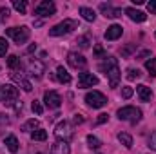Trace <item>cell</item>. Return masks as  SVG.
Segmentation results:
<instances>
[{
    "mask_svg": "<svg viewBox=\"0 0 156 154\" xmlns=\"http://www.w3.org/2000/svg\"><path fill=\"white\" fill-rule=\"evenodd\" d=\"M100 71L105 73V76H107V80H109V85H111L113 89H116L118 83H120V76H122L116 58L107 56V58H105V64H100Z\"/></svg>",
    "mask_w": 156,
    "mask_h": 154,
    "instance_id": "cell-1",
    "label": "cell"
},
{
    "mask_svg": "<svg viewBox=\"0 0 156 154\" xmlns=\"http://www.w3.org/2000/svg\"><path fill=\"white\" fill-rule=\"evenodd\" d=\"M118 120L122 121H131L133 125H136L140 120H142V111L138 107H133V105H125L122 109H118Z\"/></svg>",
    "mask_w": 156,
    "mask_h": 154,
    "instance_id": "cell-2",
    "label": "cell"
},
{
    "mask_svg": "<svg viewBox=\"0 0 156 154\" xmlns=\"http://www.w3.org/2000/svg\"><path fill=\"white\" fill-rule=\"evenodd\" d=\"M5 35L7 37H11V38L15 40V44H26L29 37H31V29L27 27V26H22V27H9V29H5Z\"/></svg>",
    "mask_w": 156,
    "mask_h": 154,
    "instance_id": "cell-3",
    "label": "cell"
},
{
    "mask_svg": "<svg viewBox=\"0 0 156 154\" xmlns=\"http://www.w3.org/2000/svg\"><path fill=\"white\" fill-rule=\"evenodd\" d=\"M75 29H76V22L67 18V20H64V22L53 26V27L49 29V35H51V37H62V35H69V33L75 31Z\"/></svg>",
    "mask_w": 156,
    "mask_h": 154,
    "instance_id": "cell-4",
    "label": "cell"
},
{
    "mask_svg": "<svg viewBox=\"0 0 156 154\" xmlns=\"http://www.w3.org/2000/svg\"><path fill=\"white\" fill-rule=\"evenodd\" d=\"M85 103L93 109H102L105 103H107V98L105 94H102L100 91H89L85 94Z\"/></svg>",
    "mask_w": 156,
    "mask_h": 154,
    "instance_id": "cell-5",
    "label": "cell"
},
{
    "mask_svg": "<svg viewBox=\"0 0 156 154\" xmlns=\"http://www.w3.org/2000/svg\"><path fill=\"white\" fill-rule=\"evenodd\" d=\"M55 136H56L58 142H67V143H69V140H71V136H73V132H71V123L66 121V120L58 121L56 127H55Z\"/></svg>",
    "mask_w": 156,
    "mask_h": 154,
    "instance_id": "cell-6",
    "label": "cell"
},
{
    "mask_svg": "<svg viewBox=\"0 0 156 154\" xmlns=\"http://www.w3.org/2000/svg\"><path fill=\"white\" fill-rule=\"evenodd\" d=\"M2 102L5 105H15L18 102V89L11 83H5L2 87Z\"/></svg>",
    "mask_w": 156,
    "mask_h": 154,
    "instance_id": "cell-7",
    "label": "cell"
},
{
    "mask_svg": "<svg viewBox=\"0 0 156 154\" xmlns=\"http://www.w3.org/2000/svg\"><path fill=\"white\" fill-rule=\"evenodd\" d=\"M56 13V5L51 0H44L35 7V15L37 16H53Z\"/></svg>",
    "mask_w": 156,
    "mask_h": 154,
    "instance_id": "cell-8",
    "label": "cell"
},
{
    "mask_svg": "<svg viewBox=\"0 0 156 154\" xmlns=\"http://www.w3.org/2000/svg\"><path fill=\"white\" fill-rule=\"evenodd\" d=\"M93 85H98V76L96 75H93V73H80L78 89H87V87H93Z\"/></svg>",
    "mask_w": 156,
    "mask_h": 154,
    "instance_id": "cell-9",
    "label": "cell"
},
{
    "mask_svg": "<svg viewBox=\"0 0 156 154\" xmlns=\"http://www.w3.org/2000/svg\"><path fill=\"white\" fill-rule=\"evenodd\" d=\"M44 102L49 109H58L62 105V98L56 91H45L44 93Z\"/></svg>",
    "mask_w": 156,
    "mask_h": 154,
    "instance_id": "cell-10",
    "label": "cell"
},
{
    "mask_svg": "<svg viewBox=\"0 0 156 154\" xmlns=\"http://www.w3.org/2000/svg\"><path fill=\"white\" fill-rule=\"evenodd\" d=\"M67 64L73 67V69H83L87 65V60L83 54H78V53H69L67 54Z\"/></svg>",
    "mask_w": 156,
    "mask_h": 154,
    "instance_id": "cell-11",
    "label": "cell"
},
{
    "mask_svg": "<svg viewBox=\"0 0 156 154\" xmlns=\"http://www.w3.org/2000/svg\"><path fill=\"white\" fill-rule=\"evenodd\" d=\"M11 80L18 85V87H22L26 93H31L33 91V85H31V82L27 80V78L24 76V75H18V73H11Z\"/></svg>",
    "mask_w": 156,
    "mask_h": 154,
    "instance_id": "cell-12",
    "label": "cell"
},
{
    "mask_svg": "<svg viewBox=\"0 0 156 154\" xmlns=\"http://www.w3.org/2000/svg\"><path fill=\"white\" fill-rule=\"evenodd\" d=\"M100 11L104 13L105 18H120L122 16V9L120 7H113L109 4H100Z\"/></svg>",
    "mask_w": 156,
    "mask_h": 154,
    "instance_id": "cell-13",
    "label": "cell"
},
{
    "mask_svg": "<svg viewBox=\"0 0 156 154\" xmlns=\"http://www.w3.org/2000/svg\"><path fill=\"white\" fill-rule=\"evenodd\" d=\"M123 35V27L122 26H118V24H113L111 27H107V31H105V40H109V42H113V40H118L120 37Z\"/></svg>",
    "mask_w": 156,
    "mask_h": 154,
    "instance_id": "cell-14",
    "label": "cell"
},
{
    "mask_svg": "<svg viewBox=\"0 0 156 154\" xmlns=\"http://www.w3.org/2000/svg\"><path fill=\"white\" fill-rule=\"evenodd\" d=\"M125 15H127L133 22H145V20H147V15H145L144 11L134 9V7H127V9H125Z\"/></svg>",
    "mask_w": 156,
    "mask_h": 154,
    "instance_id": "cell-15",
    "label": "cell"
},
{
    "mask_svg": "<svg viewBox=\"0 0 156 154\" xmlns=\"http://www.w3.org/2000/svg\"><path fill=\"white\" fill-rule=\"evenodd\" d=\"M29 73H31L33 76H42V75L45 73L44 62H40V60H31V62H29Z\"/></svg>",
    "mask_w": 156,
    "mask_h": 154,
    "instance_id": "cell-16",
    "label": "cell"
},
{
    "mask_svg": "<svg viewBox=\"0 0 156 154\" xmlns=\"http://www.w3.org/2000/svg\"><path fill=\"white\" fill-rule=\"evenodd\" d=\"M136 93H138V96H140L142 102H151V98H153L151 87H147V85H144V83H140V85L136 87Z\"/></svg>",
    "mask_w": 156,
    "mask_h": 154,
    "instance_id": "cell-17",
    "label": "cell"
},
{
    "mask_svg": "<svg viewBox=\"0 0 156 154\" xmlns=\"http://www.w3.org/2000/svg\"><path fill=\"white\" fill-rule=\"evenodd\" d=\"M71 152V147L67 142H56L53 147H51V152L49 154H69Z\"/></svg>",
    "mask_w": 156,
    "mask_h": 154,
    "instance_id": "cell-18",
    "label": "cell"
},
{
    "mask_svg": "<svg viewBox=\"0 0 156 154\" xmlns=\"http://www.w3.org/2000/svg\"><path fill=\"white\" fill-rule=\"evenodd\" d=\"M4 143H5V147L9 149V152L16 154L18 152V149H20V143H18V140H16V136H13V134H9V136H5V140H4Z\"/></svg>",
    "mask_w": 156,
    "mask_h": 154,
    "instance_id": "cell-19",
    "label": "cell"
},
{
    "mask_svg": "<svg viewBox=\"0 0 156 154\" xmlns=\"http://www.w3.org/2000/svg\"><path fill=\"white\" fill-rule=\"evenodd\" d=\"M78 13H80V15H82V18H83V20H87V22H94V20H96V13H94V9H91V7L82 5V7L78 9Z\"/></svg>",
    "mask_w": 156,
    "mask_h": 154,
    "instance_id": "cell-20",
    "label": "cell"
},
{
    "mask_svg": "<svg viewBox=\"0 0 156 154\" xmlns=\"http://www.w3.org/2000/svg\"><path fill=\"white\" fill-rule=\"evenodd\" d=\"M56 80L60 83H69L71 82V75L67 73V69H64V65H58L56 67Z\"/></svg>",
    "mask_w": 156,
    "mask_h": 154,
    "instance_id": "cell-21",
    "label": "cell"
},
{
    "mask_svg": "<svg viewBox=\"0 0 156 154\" xmlns=\"http://www.w3.org/2000/svg\"><path fill=\"white\" fill-rule=\"evenodd\" d=\"M118 142H120L125 149H131V147H133V136L127 134V132H118Z\"/></svg>",
    "mask_w": 156,
    "mask_h": 154,
    "instance_id": "cell-22",
    "label": "cell"
},
{
    "mask_svg": "<svg viewBox=\"0 0 156 154\" xmlns=\"http://www.w3.org/2000/svg\"><path fill=\"white\" fill-rule=\"evenodd\" d=\"M37 129H38V120H35V118L27 120V121L22 125V132H33V131H37Z\"/></svg>",
    "mask_w": 156,
    "mask_h": 154,
    "instance_id": "cell-23",
    "label": "cell"
},
{
    "mask_svg": "<svg viewBox=\"0 0 156 154\" xmlns=\"http://www.w3.org/2000/svg\"><path fill=\"white\" fill-rule=\"evenodd\" d=\"M31 140L33 142H45L47 140V132L44 129H37V131L31 132Z\"/></svg>",
    "mask_w": 156,
    "mask_h": 154,
    "instance_id": "cell-24",
    "label": "cell"
},
{
    "mask_svg": "<svg viewBox=\"0 0 156 154\" xmlns=\"http://www.w3.org/2000/svg\"><path fill=\"white\" fill-rule=\"evenodd\" d=\"M7 65H9L11 69H15V71L22 67V64H20V58H18L16 54H9V56H7Z\"/></svg>",
    "mask_w": 156,
    "mask_h": 154,
    "instance_id": "cell-25",
    "label": "cell"
},
{
    "mask_svg": "<svg viewBox=\"0 0 156 154\" xmlns=\"http://www.w3.org/2000/svg\"><path fill=\"white\" fill-rule=\"evenodd\" d=\"M13 7H15L20 15H26V11H27V4H26V0H13Z\"/></svg>",
    "mask_w": 156,
    "mask_h": 154,
    "instance_id": "cell-26",
    "label": "cell"
},
{
    "mask_svg": "<svg viewBox=\"0 0 156 154\" xmlns=\"http://www.w3.org/2000/svg\"><path fill=\"white\" fill-rule=\"evenodd\" d=\"M85 140H87V145H89L91 149H100V147H102V142H100L96 136H93V134H89Z\"/></svg>",
    "mask_w": 156,
    "mask_h": 154,
    "instance_id": "cell-27",
    "label": "cell"
},
{
    "mask_svg": "<svg viewBox=\"0 0 156 154\" xmlns=\"http://www.w3.org/2000/svg\"><path fill=\"white\" fill-rule=\"evenodd\" d=\"M145 69L149 71L151 76H156V58H151V60L145 62Z\"/></svg>",
    "mask_w": 156,
    "mask_h": 154,
    "instance_id": "cell-28",
    "label": "cell"
},
{
    "mask_svg": "<svg viewBox=\"0 0 156 154\" xmlns=\"http://www.w3.org/2000/svg\"><path fill=\"white\" fill-rule=\"evenodd\" d=\"M140 76H142V73H140L138 69H133V67H129V69H127V80L134 82V80H138Z\"/></svg>",
    "mask_w": 156,
    "mask_h": 154,
    "instance_id": "cell-29",
    "label": "cell"
},
{
    "mask_svg": "<svg viewBox=\"0 0 156 154\" xmlns=\"http://www.w3.org/2000/svg\"><path fill=\"white\" fill-rule=\"evenodd\" d=\"M134 49H136V45H134V44H129V45H125V47L122 49V56H123V58H129V56H131V53H133Z\"/></svg>",
    "mask_w": 156,
    "mask_h": 154,
    "instance_id": "cell-30",
    "label": "cell"
},
{
    "mask_svg": "<svg viewBox=\"0 0 156 154\" xmlns=\"http://www.w3.org/2000/svg\"><path fill=\"white\" fill-rule=\"evenodd\" d=\"M76 44L80 45V47H82V49H87L91 42H89V37H87V35H83V37H80V38L76 40Z\"/></svg>",
    "mask_w": 156,
    "mask_h": 154,
    "instance_id": "cell-31",
    "label": "cell"
},
{
    "mask_svg": "<svg viewBox=\"0 0 156 154\" xmlns=\"http://www.w3.org/2000/svg\"><path fill=\"white\" fill-rule=\"evenodd\" d=\"M31 109H33V113H35V114H38V116L44 113V107L40 105L38 100H33V103H31Z\"/></svg>",
    "mask_w": 156,
    "mask_h": 154,
    "instance_id": "cell-32",
    "label": "cell"
},
{
    "mask_svg": "<svg viewBox=\"0 0 156 154\" xmlns=\"http://www.w3.org/2000/svg\"><path fill=\"white\" fill-rule=\"evenodd\" d=\"M7 49H9V44H7V40L0 37V56H4V54L7 53Z\"/></svg>",
    "mask_w": 156,
    "mask_h": 154,
    "instance_id": "cell-33",
    "label": "cell"
},
{
    "mask_svg": "<svg viewBox=\"0 0 156 154\" xmlns=\"http://www.w3.org/2000/svg\"><path fill=\"white\" fill-rule=\"evenodd\" d=\"M94 58H107L102 45H94Z\"/></svg>",
    "mask_w": 156,
    "mask_h": 154,
    "instance_id": "cell-34",
    "label": "cell"
},
{
    "mask_svg": "<svg viewBox=\"0 0 156 154\" xmlns=\"http://www.w3.org/2000/svg\"><path fill=\"white\" fill-rule=\"evenodd\" d=\"M133 93H134V91H133V87H127V85H125V87H122V98L129 100V98L133 96Z\"/></svg>",
    "mask_w": 156,
    "mask_h": 154,
    "instance_id": "cell-35",
    "label": "cell"
},
{
    "mask_svg": "<svg viewBox=\"0 0 156 154\" xmlns=\"http://www.w3.org/2000/svg\"><path fill=\"white\" fill-rule=\"evenodd\" d=\"M9 18V7H0V22H5Z\"/></svg>",
    "mask_w": 156,
    "mask_h": 154,
    "instance_id": "cell-36",
    "label": "cell"
},
{
    "mask_svg": "<svg viewBox=\"0 0 156 154\" xmlns=\"http://www.w3.org/2000/svg\"><path fill=\"white\" fill-rule=\"evenodd\" d=\"M107 120H109V114H107V113H102V114H98V118H96V123L102 125V123H105Z\"/></svg>",
    "mask_w": 156,
    "mask_h": 154,
    "instance_id": "cell-37",
    "label": "cell"
},
{
    "mask_svg": "<svg viewBox=\"0 0 156 154\" xmlns=\"http://www.w3.org/2000/svg\"><path fill=\"white\" fill-rule=\"evenodd\" d=\"M147 11H149L151 15H156V0H151V2H147Z\"/></svg>",
    "mask_w": 156,
    "mask_h": 154,
    "instance_id": "cell-38",
    "label": "cell"
},
{
    "mask_svg": "<svg viewBox=\"0 0 156 154\" xmlns=\"http://www.w3.org/2000/svg\"><path fill=\"white\" fill-rule=\"evenodd\" d=\"M80 123H83V116L75 114V118H73V125H80Z\"/></svg>",
    "mask_w": 156,
    "mask_h": 154,
    "instance_id": "cell-39",
    "label": "cell"
},
{
    "mask_svg": "<svg viewBox=\"0 0 156 154\" xmlns=\"http://www.w3.org/2000/svg\"><path fill=\"white\" fill-rule=\"evenodd\" d=\"M147 56H151V51H149V49H145V51H142V53H140V54H138L136 58H140V60H144V58H147Z\"/></svg>",
    "mask_w": 156,
    "mask_h": 154,
    "instance_id": "cell-40",
    "label": "cell"
},
{
    "mask_svg": "<svg viewBox=\"0 0 156 154\" xmlns=\"http://www.w3.org/2000/svg\"><path fill=\"white\" fill-rule=\"evenodd\" d=\"M0 125H9V118L0 113Z\"/></svg>",
    "mask_w": 156,
    "mask_h": 154,
    "instance_id": "cell-41",
    "label": "cell"
},
{
    "mask_svg": "<svg viewBox=\"0 0 156 154\" xmlns=\"http://www.w3.org/2000/svg\"><path fill=\"white\" fill-rule=\"evenodd\" d=\"M149 145H151V149L156 151V132L153 134V138H151V142H149Z\"/></svg>",
    "mask_w": 156,
    "mask_h": 154,
    "instance_id": "cell-42",
    "label": "cell"
},
{
    "mask_svg": "<svg viewBox=\"0 0 156 154\" xmlns=\"http://www.w3.org/2000/svg\"><path fill=\"white\" fill-rule=\"evenodd\" d=\"M33 51H37V44H33V45L27 47V53H33Z\"/></svg>",
    "mask_w": 156,
    "mask_h": 154,
    "instance_id": "cell-43",
    "label": "cell"
},
{
    "mask_svg": "<svg viewBox=\"0 0 156 154\" xmlns=\"http://www.w3.org/2000/svg\"><path fill=\"white\" fill-rule=\"evenodd\" d=\"M134 4L136 5H142V4H145V0H134Z\"/></svg>",
    "mask_w": 156,
    "mask_h": 154,
    "instance_id": "cell-44",
    "label": "cell"
},
{
    "mask_svg": "<svg viewBox=\"0 0 156 154\" xmlns=\"http://www.w3.org/2000/svg\"><path fill=\"white\" fill-rule=\"evenodd\" d=\"M0 102H2V85H0Z\"/></svg>",
    "mask_w": 156,
    "mask_h": 154,
    "instance_id": "cell-45",
    "label": "cell"
}]
</instances>
